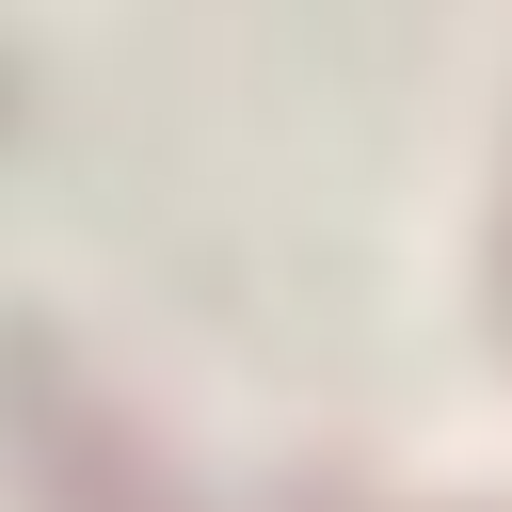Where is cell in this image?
Returning a JSON list of instances; mask_svg holds the SVG:
<instances>
[{"label":"cell","mask_w":512,"mask_h":512,"mask_svg":"<svg viewBox=\"0 0 512 512\" xmlns=\"http://www.w3.org/2000/svg\"><path fill=\"white\" fill-rule=\"evenodd\" d=\"M0 400H16V448H32V496H48V512H160V496L128 480V448H112L32 352H0Z\"/></svg>","instance_id":"obj_1"},{"label":"cell","mask_w":512,"mask_h":512,"mask_svg":"<svg viewBox=\"0 0 512 512\" xmlns=\"http://www.w3.org/2000/svg\"><path fill=\"white\" fill-rule=\"evenodd\" d=\"M0 112H16V96H0Z\"/></svg>","instance_id":"obj_2"}]
</instances>
